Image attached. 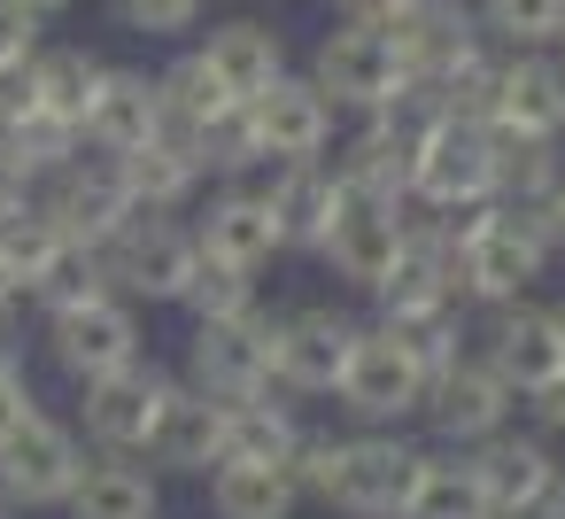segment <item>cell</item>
<instances>
[{
    "instance_id": "obj_1",
    "label": "cell",
    "mask_w": 565,
    "mask_h": 519,
    "mask_svg": "<svg viewBox=\"0 0 565 519\" xmlns=\"http://www.w3.org/2000/svg\"><path fill=\"white\" fill-rule=\"evenodd\" d=\"M426 442L387 434V426H310L295 449V488L302 504H326L341 519H403L411 488H418Z\"/></svg>"
},
{
    "instance_id": "obj_2",
    "label": "cell",
    "mask_w": 565,
    "mask_h": 519,
    "mask_svg": "<svg viewBox=\"0 0 565 519\" xmlns=\"http://www.w3.org/2000/svg\"><path fill=\"white\" fill-rule=\"evenodd\" d=\"M457 241H465V303H472V310L526 303V295L550 279V264H557L550 233H542L526 210H511V202L465 210V218H457Z\"/></svg>"
},
{
    "instance_id": "obj_3",
    "label": "cell",
    "mask_w": 565,
    "mask_h": 519,
    "mask_svg": "<svg viewBox=\"0 0 565 519\" xmlns=\"http://www.w3.org/2000/svg\"><path fill=\"white\" fill-rule=\"evenodd\" d=\"M94 264H102L109 295H125L132 310H179V295H186V279H194V264H202V241H194L186 218H140V210H132V218L94 248Z\"/></svg>"
},
{
    "instance_id": "obj_4",
    "label": "cell",
    "mask_w": 565,
    "mask_h": 519,
    "mask_svg": "<svg viewBox=\"0 0 565 519\" xmlns=\"http://www.w3.org/2000/svg\"><path fill=\"white\" fill-rule=\"evenodd\" d=\"M356 341H364V318L349 303H326V295L318 303H287L279 310V333H271V395L326 403L341 388Z\"/></svg>"
},
{
    "instance_id": "obj_5",
    "label": "cell",
    "mask_w": 565,
    "mask_h": 519,
    "mask_svg": "<svg viewBox=\"0 0 565 519\" xmlns=\"http://www.w3.org/2000/svg\"><path fill=\"white\" fill-rule=\"evenodd\" d=\"M40 349L71 388H94V380H109V372L148 357V318L125 295H94V303H71V310H47Z\"/></svg>"
},
{
    "instance_id": "obj_6",
    "label": "cell",
    "mask_w": 565,
    "mask_h": 519,
    "mask_svg": "<svg viewBox=\"0 0 565 519\" xmlns=\"http://www.w3.org/2000/svg\"><path fill=\"white\" fill-rule=\"evenodd\" d=\"M86 434H78V419H63V411H32L9 442H0V504H9L17 519L24 511H63L71 504V488H78V473H86Z\"/></svg>"
},
{
    "instance_id": "obj_7",
    "label": "cell",
    "mask_w": 565,
    "mask_h": 519,
    "mask_svg": "<svg viewBox=\"0 0 565 519\" xmlns=\"http://www.w3.org/2000/svg\"><path fill=\"white\" fill-rule=\"evenodd\" d=\"M271 333H279V310L271 303H256L248 318L186 326L179 380L202 388L210 403H256V395H271Z\"/></svg>"
},
{
    "instance_id": "obj_8",
    "label": "cell",
    "mask_w": 565,
    "mask_h": 519,
    "mask_svg": "<svg viewBox=\"0 0 565 519\" xmlns=\"http://www.w3.org/2000/svg\"><path fill=\"white\" fill-rule=\"evenodd\" d=\"M179 372L163 357H140L94 388H78V434L94 457H148L156 449V426H163V403H171Z\"/></svg>"
},
{
    "instance_id": "obj_9",
    "label": "cell",
    "mask_w": 565,
    "mask_h": 519,
    "mask_svg": "<svg viewBox=\"0 0 565 519\" xmlns=\"http://www.w3.org/2000/svg\"><path fill=\"white\" fill-rule=\"evenodd\" d=\"M310 86L333 102V117H380V109H395L411 94V71H403L387 32L326 24V40L310 47Z\"/></svg>"
},
{
    "instance_id": "obj_10",
    "label": "cell",
    "mask_w": 565,
    "mask_h": 519,
    "mask_svg": "<svg viewBox=\"0 0 565 519\" xmlns=\"http://www.w3.org/2000/svg\"><path fill=\"white\" fill-rule=\"evenodd\" d=\"M372 326H380L387 341H403L426 372H449V364L472 349V310H465L434 272H418L411 256H403V272L372 295Z\"/></svg>"
},
{
    "instance_id": "obj_11",
    "label": "cell",
    "mask_w": 565,
    "mask_h": 519,
    "mask_svg": "<svg viewBox=\"0 0 565 519\" xmlns=\"http://www.w3.org/2000/svg\"><path fill=\"white\" fill-rule=\"evenodd\" d=\"M426 388H434V372H426L403 341H387V333L364 318V341H356V357H349V372H341V388H333V411H341L349 426L411 434L418 411H426Z\"/></svg>"
},
{
    "instance_id": "obj_12",
    "label": "cell",
    "mask_w": 565,
    "mask_h": 519,
    "mask_svg": "<svg viewBox=\"0 0 565 519\" xmlns=\"http://www.w3.org/2000/svg\"><path fill=\"white\" fill-rule=\"evenodd\" d=\"M32 210L71 241V248H102L125 218H132V194H125V171H117V156H94V148H78L71 163H55L47 179H40V194H32Z\"/></svg>"
},
{
    "instance_id": "obj_13",
    "label": "cell",
    "mask_w": 565,
    "mask_h": 519,
    "mask_svg": "<svg viewBox=\"0 0 565 519\" xmlns=\"http://www.w3.org/2000/svg\"><path fill=\"white\" fill-rule=\"evenodd\" d=\"M418 426L434 434V449H480L488 434L519 426V395L503 388V372H495V364H488L480 349H465V357H457L449 372H434Z\"/></svg>"
},
{
    "instance_id": "obj_14",
    "label": "cell",
    "mask_w": 565,
    "mask_h": 519,
    "mask_svg": "<svg viewBox=\"0 0 565 519\" xmlns=\"http://www.w3.org/2000/svg\"><path fill=\"white\" fill-rule=\"evenodd\" d=\"M495 202V133L488 125H434L418 140V179H411V210L434 218H465Z\"/></svg>"
},
{
    "instance_id": "obj_15",
    "label": "cell",
    "mask_w": 565,
    "mask_h": 519,
    "mask_svg": "<svg viewBox=\"0 0 565 519\" xmlns=\"http://www.w3.org/2000/svg\"><path fill=\"white\" fill-rule=\"evenodd\" d=\"M403 256H411V210H387V202H341V218H333V233H326V248H318V264L349 287V295H380L395 272H403Z\"/></svg>"
},
{
    "instance_id": "obj_16",
    "label": "cell",
    "mask_w": 565,
    "mask_h": 519,
    "mask_svg": "<svg viewBox=\"0 0 565 519\" xmlns=\"http://www.w3.org/2000/svg\"><path fill=\"white\" fill-rule=\"evenodd\" d=\"M472 349L503 372V388H511L519 403L565 372V341H557V318H550L542 295L503 303V310H480V318H472Z\"/></svg>"
},
{
    "instance_id": "obj_17",
    "label": "cell",
    "mask_w": 565,
    "mask_h": 519,
    "mask_svg": "<svg viewBox=\"0 0 565 519\" xmlns=\"http://www.w3.org/2000/svg\"><path fill=\"white\" fill-rule=\"evenodd\" d=\"M194 241H202V256H225V264H241V272H271L279 256H287V241H279V218H271V202H264V187L256 179H233V187H210L202 202H194Z\"/></svg>"
},
{
    "instance_id": "obj_18",
    "label": "cell",
    "mask_w": 565,
    "mask_h": 519,
    "mask_svg": "<svg viewBox=\"0 0 565 519\" xmlns=\"http://www.w3.org/2000/svg\"><path fill=\"white\" fill-rule=\"evenodd\" d=\"M488 133L495 140H565V55H495V94H488Z\"/></svg>"
},
{
    "instance_id": "obj_19",
    "label": "cell",
    "mask_w": 565,
    "mask_h": 519,
    "mask_svg": "<svg viewBox=\"0 0 565 519\" xmlns=\"http://www.w3.org/2000/svg\"><path fill=\"white\" fill-rule=\"evenodd\" d=\"M248 125H256L264 163H326L333 140H341V117H333V102L310 86V71H287L271 94H256V102H248Z\"/></svg>"
},
{
    "instance_id": "obj_20",
    "label": "cell",
    "mask_w": 565,
    "mask_h": 519,
    "mask_svg": "<svg viewBox=\"0 0 565 519\" xmlns=\"http://www.w3.org/2000/svg\"><path fill=\"white\" fill-rule=\"evenodd\" d=\"M387 40H395L411 86H441V78L472 71L480 55H495L488 32H480V9H472V0H418V9H411Z\"/></svg>"
},
{
    "instance_id": "obj_21",
    "label": "cell",
    "mask_w": 565,
    "mask_h": 519,
    "mask_svg": "<svg viewBox=\"0 0 565 519\" xmlns=\"http://www.w3.org/2000/svg\"><path fill=\"white\" fill-rule=\"evenodd\" d=\"M256 187H264V202L279 218V241L295 256H318L326 233H333V218H341V202H349V187L333 179V163H264Z\"/></svg>"
},
{
    "instance_id": "obj_22",
    "label": "cell",
    "mask_w": 565,
    "mask_h": 519,
    "mask_svg": "<svg viewBox=\"0 0 565 519\" xmlns=\"http://www.w3.org/2000/svg\"><path fill=\"white\" fill-rule=\"evenodd\" d=\"M194 55H202V71H210L233 102H256V94H271V86L287 78V40H279L264 17H225V24H210V32L194 40Z\"/></svg>"
},
{
    "instance_id": "obj_23",
    "label": "cell",
    "mask_w": 565,
    "mask_h": 519,
    "mask_svg": "<svg viewBox=\"0 0 565 519\" xmlns=\"http://www.w3.org/2000/svg\"><path fill=\"white\" fill-rule=\"evenodd\" d=\"M225 411L233 403H210L202 388H171V403H163V426H156V449H148V465L163 473V480H210L217 465H225Z\"/></svg>"
},
{
    "instance_id": "obj_24",
    "label": "cell",
    "mask_w": 565,
    "mask_h": 519,
    "mask_svg": "<svg viewBox=\"0 0 565 519\" xmlns=\"http://www.w3.org/2000/svg\"><path fill=\"white\" fill-rule=\"evenodd\" d=\"M465 465H472L480 496L495 504V519H503V511H519V504H534V496L565 473V457H557L534 426H503V434H488L480 449H465Z\"/></svg>"
},
{
    "instance_id": "obj_25",
    "label": "cell",
    "mask_w": 565,
    "mask_h": 519,
    "mask_svg": "<svg viewBox=\"0 0 565 519\" xmlns=\"http://www.w3.org/2000/svg\"><path fill=\"white\" fill-rule=\"evenodd\" d=\"M163 140V102H156V71H117L109 63V78H102V94H94V117H86V148L94 156H140V148H156Z\"/></svg>"
},
{
    "instance_id": "obj_26",
    "label": "cell",
    "mask_w": 565,
    "mask_h": 519,
    "mask_svg": "<svg viewBox=\"0 0 565 519\" xmlns=\"http://www.w3.org/2000/svg\"><path fill=\"white\" fill-rule=\"evenodd\" d=\"M63 519H163V473L148 457H86Z\"/></svg>"
},
{
    "instance_id": "obj_27",
    "label": "cell",
    "mask_w": 565,
    "mask_h": 519,
    "mask_svg": "<svg viewBox=\"0 0 565 519\" xmlns=\"http://www.w3.org/2000/svg\"><path fill=\"white\" fill-rule=\"evenodd\" d=\"M156 102H163V140H171L179 156H194V148H202V133H210L225 109H241V102L202 71V55H194V47H186V55H171V63L156 71ZM194 171H202V163H194Z\"/></svg>"
},
{
    "instance_id": "obj_28",
    "label": "cell",
    "mask_w": 565,
    "mask_h": 519,
    "mask_svg": "<svg viewBox=\"0 0 565 519\" xmlns=\"http://www.w3.org/2000/svg\"><path fill=\"white\" fill-rule=\"evenodd\" d=\"M310 419L302 403L287 395H256V403H233L225 411V465H295Z\"/></svg>"
},
{
    "instance_id": "obj_29",
    "label": "cell",
    "mask_w": 565,
    "mask_h": 519,
    "mask_svg": "<svg viewBox=\"0 0 565 519\" xmlns=\"http://www.w3.org/2000/svg\"><path fill=\"white\" fill-rule=\"evenodd\" d=\"M102 78H109V63H102V55L47 40V47L32 55V109H40V117H63V125H78V133H86Z\"/></svg>"
},
{
    "instance_id": "obj_30",
    "label": "cell",
    "mask_w": 565,
    "mask_h": 519,
    "mask_svg": "<svg viewBox=\"0 0 565 519\" xmlns=\"http://www.w3.org/2000/svg\"><path fill=\"white\" fill-rule=\"evenodd\" d=\"M117 171H125V194H132V210H140V218H194V202L210 194V179L194 171V156H179L171 140H156V148L125 156Z\"/></svg>"
},
{
    "instance_id": "obj_31",
    "label": "cell",
    "mask_w": 565,
    "mask_h": 519,
    "mask_svg": "<svg viewBox=\"0 0 565 519\" xmlns=\"http://www.w3.org/2000/svg\"><path fill=\"white\" fill-rule=\"evenodd\" d=\"M202 496H210V519H295L302 511V488L287 465H217Z\"/></svg>"
},
{
    "instance_id": "obj_32",
    "label": "cell",
    "mask_w": 565,
    "mask_h": 519,
    "mask_svg": "<svg viewBox=\"0 0 565 519\" xmlns=\"http://www.w3.org/2000/svg\"><path fill=\"white\" fill-rule=\"evenodd\" d=\"M403 519H495V504L480 496L465 449H434L426 442V465H418V488H411Z\"/></svg>"
},
{
    "instance_id": "obj_33",
    "label": "cell",
    "mask_w": 565,
    "mask_h": 519,
    "mask_svg": "<svg viewBox=\"0 0 565 519\" xmlns=\"http://www.w3.org/2000/svg\"><path fill=\"white\" fill-rule=\"evenodd\" d=\"M565 187V140H495V202L542 210Z\"/></svg>"
},
{
    "instance_id": "obj_34",
    "label": "cell",
    "mask_w": 565,
    "mask_h": 519,
    "mask_svg": "<svg viewBox=\"0 0 565 519\" xmlns=\"http://www.w3.org/2000/svg\"><path fill=\"white\" fill-rule=\"evenodd\" d=\"M495 55H542L565 32V0H472Z\"/></svg>"
},
{
    "instance_id": "obj_35",
    "label": "cell",
    "mask_w": 565,
    "mask_h": 519,
    "mask_svg": "<svg viewBox=\"0 0 565 519\" xmlns=\"http://www.w3.org/2000/svg\"><path fill=\"white\" fill-rule=\"evenodd\" d=\"M256 303H264V279H256V272H241V264H225V256H202V264H194V279H186V295H179L186 326H210V318H248Z\"/></svg>"
},
{
    "instance_id": "obj_36",
    "label": "cell",
    "mask_w": 565,
    "mask_h": 519,
    "mask_svg": "<svg viewBox=\"0 0 565 519\" xmlns=\"http://www.w3.org/2000/svg\"><path fill=\"white\" fill-rule=\"evenodd\" d=\"M71 256V241L40 218V210H17V218H0V264H9L17 279H24V303L55 279V264Z\"/></svg>"
},
{
    "instance_id": "obj_37",
    "label": "cell",
    "mask_w": 565,
    "mask_h": 519,
    "mask_svg": "<svg viewBox=\"0 0 565 519\" xmlns=\"http://www.w3.org/2000/svg\"><path fill=\"white\" fill-rule=\"evenodd\" d=\"M210 0H109V24L132 32V40H186L202 32Z\"/></svg>"
},
{
    "instance_id": "obj_38",
    "label": "cell",
    "mask_w": 565,
    "mask_h": 519,
    "mask_svg": "<svg viewBox=\"0 0 565 519\" xmlns=\"http://www.w3.org/2000/svg\"><path fill=\"white\" fill-rule=\"evenodd\" d=\"M519 411H526V426H534V434H542L550 449H565V372H557L550 388H534V395H526Z\"/></svg>"
},
{
    "instance_id": "obj_39",
    "label": "cell",
    "mask_w": 565,
    "mask_h": 519,
    "mask_svg": "<svg viewBox=\"0 0 565 519\" xmlns=\"http://www.w3.org/2000/svg\"><path fill=\"white\" fill-rule=\"evenodd\" d=\"M418 0H333V24H364V32H395Z\"/></svg>"
},
{
    "instance_id": "obj_40",
    "label": "cell",
    "mask_w": 565,
    "mask_h": 519,
    "mask_svg": "<svg viewBox=\"0 0 565 519\" xmlns=\"http://www.w3.org/2000/svg\"><path fill=\"white\" fill-rule=\"evenodd\" d=\"M32 194H40V171H24L9 148H0V218H17V210H32Z\"/></svg>"
},
{
    "instance_id": "obj_41",
    "label": "cell",
    "mask_w": 565,
    "mask_h": 519,
    "mask_svg": "<svg viewBox=\"0 0 565 519\" xmlns=\"http://www.w3.org/2000/svg\"><path fill=\"white\" fill-rule=\"evenodd\" d=\"M40 411V388H32V372H17V380H0V442H9L24 419Z\"/></svg>"
},
{
    "instance_id": "obj_42",
    "label": "cell",
    "mask_w": 565,
    "mask_h": 519,
    "mask_svg": "<svg viewBox=\"0 0 565 519\" xmlns=\"http://www.w3.org/2000/svg\"><path fill=\"white\" fill-rule=\"evenodd\" d=\"M503 519H565V473H557L534 504H519V511H503Z\"/></svg>"
},
{
    "instance_id": "obj_43",
    "label": "cell",
    "mask_w": 565,
    "mask_h": 519,
    "mask_svg": "<svg viewBox=\"0 0 565 519\" xmlns=\"http://www.w3.org/2000/svg\"><path fill=\"white\" fill-rule=\"evenodd\" d=\"M526 218H534V225H542V233H550V248H557V256H565V187H557V194H550V202H542V210H526Z\"/></svg>"
},
{
    "instance_id": "obj_44",
    "label": "cell",
    "mask_w": 565,
    "mask_h": 519,
    "mask_svg": "<svg viewBox=\"0 0 565 519\" xmlns=\"http://www.w3.org/2000/svg\"><path fill=\"white\" fill-rule=\"evenodd\" d=\"M17 310H32V303H24V279L0 264V326H17Z\"/></svg>"
},
{
    "instance_id": "obj_45",
    "label": "cell",
    "mask_w": 565,
    "mask_h": 519,
    "mask_svg": "<svg viewBox=\"0 0 565 519\" xmlns=\"http://www.w3.org/2000/svg\"><path fill=\"white\" fill-rule=\"evenodd\" d=\"M24 372V341H17V326H0V380H17Z\"/></svg>"
},
{
    "instance_id": "obj_46",
    "label": "cell",
    "mask_w": 565,
    "mask_h": 519,
    "mask_svg": "<svg viewBox=\"0 0 565 519\" xmlns=\"http://www.w3.org/2000/svg\"><path fill=\"white\" fill-rule=\"evenodd\" d=\"M17 9H32L40 24H55V17H71V9H78V0H17Z\"/></svg>"
},
{
    "instance_id": "obj_47",
    "label": "cell",
    "mask_w": 565,
    "mask_h": 519,
    "mask_svg": "<svg viewBox=\"0 0 565 519\" xmlns=\"http://www.w3.org/2000/svg\"><path fill=\"white\" fill-rule=\"evenodd\" d=\"M550 318H557V341H565V295H550Z\"/></svg>"
},
{
    "instance_id": "obj_48",
    "label": "cell",
    "mask_w": 565,
    "mask_h": 519,
    "mask_svg": "<svg viewBox=\"0 0 565 519\" xmlns=\"http://www.w3.org/2000/svg\"><path fill=\"white\" fill-rule=\"evenodd\" d=\"M0 519H17V511H9V504H0Z\"/></svg>"
},
{
    "instance_id": "obj_49",
    "label": "cell",
    "mask_w": 565,
    "mask_h": 519,
    "mask_svg": "<svg viewBox=\"0 0 565 519\" xmlns=\"http://www.w3.org/2000/svg\"><path fill=\"white\" fill-rule=\"evenodd\" d=\"M557 55H565V32H557Z\"/></svg>"
}]
</instances>
